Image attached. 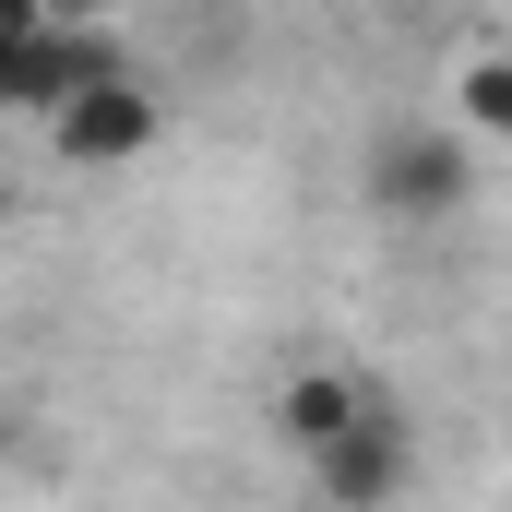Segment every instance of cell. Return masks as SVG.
<instances>
[{
  "instance_id": "cell-1",
  "label": "cell",
  "mask_w": 512,
  "mask_h": 512,
  "mask_svg": "<svg viewBox=\"0 0 512 512\" xmlns=\"http://www.w3.org/2000/svg\"><path fill=\"white\" fill-rule=\"evenodd\" d=\"M358 191H370V215H393V227H441V215L477 203V143L453 120H393L358 155Z\"/></svg>"
},
{
  "instance_id": "cell-2",
  "label": "cell",
  "mask_w": 512,
  "mask_h": 512,
  "mask_svg": "<svg viewBox=\"0 0 512 512\" xmlns=\"http://www.w3.org/2000/svg\"><path fill=\"white\" fill-rule=\"evenodd\" d=\"M96 72H120V36H96L72 12H12L0 24V108L12 120H60Z\"/></svg>"
},
{
  "instance_id": "cell-3",
  "label": "cell",
  "mask_w": 512,
  "mask_h": 512,
  "mask_svg": "<svg viewBox=\"0 0 512 512\" xmlns=\"http://www.w3.org/2000/svg\"><path fill=\"white\" fill-rule=\"evenodd\" d=\"M310 489H322L334 512H393L405 489H417V417H405V393H393V382L370 393V417L310 465Z\"/></svg>"
},
{
  "instance_id": "cell-4",
  "label": "cell",
  "mask_w": 512,
  "mask_h": 512,
  "mask_svg": "<svg viewBox=\"0 0 512 512\" xmlns=\"http://www.w3.org/2000/svg\"><path fill=\"white\" fill-rule=\"evenodd\" d=\"M155 131H167V96L120 60V72H96V84L48 120V143H60L72 167H131V155H155Z\"/></svg>"
},
{
  "instance_id": "cell-5",
  "label": "cell",
  "mask_w": 512,
  "mask_h": 512,
  "mask_svg": "<svg viewBox=\"0 0 512 512\" xmlns=\"http://www.w3.org/2000/svg\"><path fill=\"white\" fill-rule=\"evenodd\" d=\"M370 393H382V370H358V358H298V370L274 382V405H262V417H274V441H286L298 465H322V453L370 417Z\"/></svg>"
},
{
  "instance_id": "cell-6",
  "label": "cell",
  "mask_w": 512,
  "mask_h": 512,
  "mask_svg": "<svg viewBox=\"0 0 512 512\" xmlns=\"http://www.w3.org/2000/svg\"><path fill=\"white\" fill-rule=\"evenodd\" d=\"M453 131L512 143V24H477L465 60H453Z\"/></svg>"
}]
</instances>
